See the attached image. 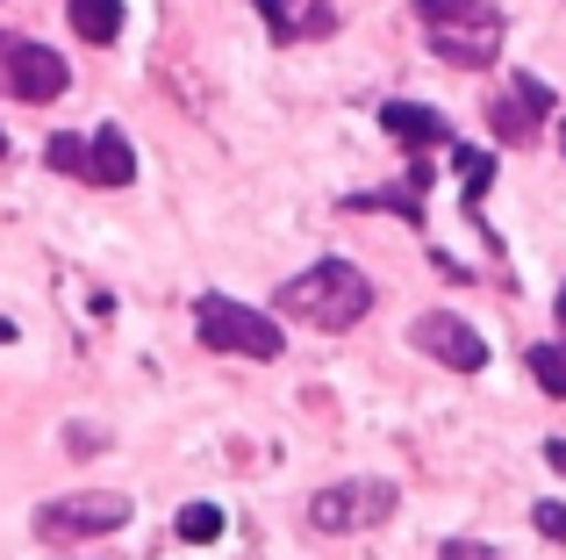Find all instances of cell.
<instances>
[{"instance_id":"8fae6325","label":"cell","mask_w":566,"mask_h":560,"mask_svg":"<svg viewBox=\"0 0 566 560\" xmlns=\"http://www.w3.org/2000/svg\"><path fill=\"white\" fill-rule=\"evenodd\" d=\"M423 187H430V166L416 158V166H409V180H401V187H387V195H352L345 209H395L401 224H423Z\"/></svg>"},{"instance_id":"ba28073f","label":"cell","mask_w":566,"mask_h":560,"mask_svg":"<svg viewBox=\"0 0 566 560\" xmlns=\"http://www.w3.org/2000/svg\"><path fill=\"white\" fill-rule=\"evenodd\" d=\"M545 115H553V86L531 80V72H516V80L502 86L495 101H488V129H495L502 144H531Z\"/></svg>"},{"instance_id":"8992f818","label":"cell","mask_w":566,"mask_h":560,"mask_svg":"<svg viewBox=\"0 0 566 560\" xmlns=\"http://www.w3.org/2000/svg\"><path fill=\"white\" fill-rule=\"evenodd\" d=\"M409 345L430 352V360H444L452 374H481V366H488V338L473 331L467 317H444V309H430V317L409 323Z\"/></svg>"},{"instance_id":"9a60e30c","label":"cell","mask_w":566,"mask_h":560,"mask_svg":"<svg viewBox=\"0 0 566 560\" xmlns=\"http://www.w3.org/2000/svg\"><path fill=\"white\" fill-rule=\"evenodd\" d=\"M180 539H187V547L222 539V510H216V504H187V510H180Z\"/></svg>"},{"instance_id":"52a82bcc","label":"cell","mask_w":566,"mask_h":560,"mask_svg":"<svg viewBox=\"0 0 566 560\" xmlns=\"http://www.w3.org/2000/svg\"><path fill=\"white\" fill-rule=\"evenodd\" d=\"M0 86H8L14 101H29V108H43V101H57L72 86V72H65V58H57L51 43H14L8 65H0Z\"/></svg>"},{"instance_id":"5bb4252c","label":"cell","mask_w":566,"mask_h":560,"mask_svg":"<svg viewBox=\"0 0 566 560\" xmlns=\"http://www.w3.org/2000/svg\"><path fill=\"white\" fill-rule=\"evenodd\" d=\"M452 166L467 173V201H473V209H481L488 180H495V158H488V152H467V144H452Z\"/></svg>"},{"instance_id":"ffe728a7","label":"cell","mask_w":566,"mask_h":560,"mask_svg":"<svg viewBox=\"0 0 566 560\" xmlns=\"http://www.w3.org/2000/svg\"><path fill=\"white\" fill-rule=\"evenodd\" d=\"M553 309H559V323H566V288H559V302H553Z\"/></svg>"},{"instance_id":"6da1fadb","label":"cell","mask_w":566,"mask_h":560,"mask_svg":"<svg viewBox=\"0 0 566 560\" xmlns=\"http://www.w3.org/2000/svg\"><path fill=\"white\" fill-rule=\"evenodd\" d=\"M273 302H280V317L308 323V331H352V323L374 309V280L352 267V259H323V267L294 273Z\"/></svg>"},{"instance_id":"9c48e42d","label":"cell","mask_w":566,"mask_h":560,"mask_svg":"<svg viewBox=\"0 0 566 560\" xmlns=\"http://www.w3.org/2000/svg\"><path fill=\"white\" fill-rule=\"evenodd\" d=\"M380 129H387L395 144H409V152H438V144L452 152V129H444V115H438V108H416V101H387V108H380Z\"/></svg>"},{"instance_id":"4fadbf2b","label":"cell","mask_w":566,"mask_h":560,"mask_svg":"<svg viewBox=\"0 0 566 560\" xmlns=\"http://www.w3.org/2000/svg\"><path fill=\"white\" fill-rule=\"evenodd\" d=\"M524 360H531V381H538L545 395H559V403H566V345H559V338H545V345H531Z\"/></svg>"},{"instance_id":"30bf717a","label":"cell","mask_w":566,"mask_h":560,"mask_svg":"<svg viewBox=\"0 0 566 560\" xmlns=\"http://www.w3.org/2000/svg\"><path fill=\"white\" fill-rule=\"evenodd\" d=\"M86 180L94 187H129L137 180V152H129L123 129H94V137H86Z\"/></svg>"},{"instance_id":"277c9868","label":"cell","mask_w":566,"mask_h":560,"mask_svg":"<svg viewBox=\"0 0 566 560\" xmlns=\"http://www.w3.org/2000/svg\"><path fill=\"white\" fill-rule=\"evenodd\" d=\"M395 481H374V475H352V481H331V489L308 496V525L316 532H374V525L395 518Z\"/></svg>"},{"instance_id":"7a4b0ae2","label":"cell","mask_w":566,"mask_h":560,"mask_svg":"<svg viewBox=\"0 0 566 560\" xmlns=\"http://www.w3.org/2000/svg\"><path fill=\"white\" fill-rule=\"evenodd\" d=\"M416 22H423V43L444 65H467V72L495 65L502 37H510L502 8H488V0H416Z\"/></svg>"},{"instance_id":"e0dca14e","label":"cell","mask_w":566,"mask_h":560,"mask_svg":"<svg viewBox=\"0 0 566 560\" xmlns=\"http://www.w3.org/2000/svg\"><path fill=\"white\" fill-rule=\"evenodd\" d=\"M531 525H538L553 547H566V504H538V510H531Z\"/></svg>"},{"instance_id":"3957f363","label":"cell","mask_w":566,"mask_h":560,"mask_svg":"<svg viewBox=\"0 0 566 560\" xmlns=\"http://www.w3.org/2000/svg\"><path fill=\"white\" fill-rule=\"evenodd\" d=\"M193 331H201L208 352H237V360H280V323L265 309L237 302V294H201L193 302Z\"/></svg>"},{"instance_id":"44dd1931","label":"cell","mask_w":566,"mask_h":560,"mask_svg":"<svg viewBox=\"0 0 566 560\" xmlns=\"http://www.w3.org/2000/svg\"><path fill=\"white\" fill-rule=\"evenodd\" d=\"M0 152H8V137H0Z\"/></svg>"},{"instance_id":"5b68a950","label":"cell","mask_w":566,"mask_h":560,"mask_svg":"<svg viewBox=\"0 0 566 560\" xmlns=\"http://www.w3.org/2000/svg\"><path fill=\"white\" fill-rule=\"evenodd\" d=\"M123 525H129V496H115V489H80V496H57V504L36 510V539H51V547H80V539L123 532Z\"/></svg>"},{"instance_id":"2e32d148","label":"cell","mask_w":566,"mask_h":560,"mask_svg":"<svg viewBox=\"0 0 566 560\" xmlns=\"http://www.w3.org/2000/svg\"><path fill=\"white\" fill-rule=\"evenodd\" d=\"M43 158H51V173H80V180H86V137H51Z\"/></svg>"},{"instance_id":"ac0fdd59","label":"cell","mask_w":566,"mask_h":560,"mask_svg":"<svg viewBox=\"0 0 566 560\" xmlns=\"http://www.w3.org/2000/svg\"><path fill=\"white\" fill-rule=\"evenodd\" d=\"M438 560H510V553H495V547H481V539H444Z\"/></svg>"},{"instance_id":"d6986e66","label":"cell","mask_w":566,"mask_h":560,"mask_svg":"<svg viewBox=\"0 0 566 560\" xmlns=\"http://www.w3.org/2000/svg\"><path fill=\"white\" fill-rule=\"evenodd\" d=\"M8 51H14V37H8V29H0V65H8Z\"/></svg>"},{"instance_id":"7c38bea8","label":"cell","mask_w":566,"mask_h":560,"mask_svg":"<svg viewBox=\"0 0 566 560\" xmlns=\"http://www.w3.org/2000/svg\"><path fill=\"white\" fill-rule=\"evenodd\" d=\"M72 29H80L86 43H115L123 37V0H65Z\"/></svg>"}]
</instances>
